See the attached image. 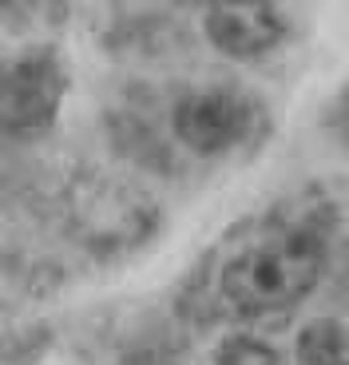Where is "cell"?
I'll return each mask as SVG.
<instances>
[{
    "label": "cell",
    "mask_w": 349,
    "mask_h": 365,
    "mask_svg": "<svg viewBox=\"0 0 349 365\" xmlns=\"http://www.w3.org/2000/svg\"><path fill=\"white\" fill-rule=\"evenodd\" d=\"M322 266V238L310 230H282V235L246 247L222 266V298L250 318L290 310L318 286Z\"/></svg>",
    "instance_id": "cell-1"
},
{
    "label": "cell",
    "mask_w": 349,
    "mask_h": 365,
    "mask_svg": "<svg viewBox=\"0 0 349 365\" xmlns=\"http://www.w3.org/2000/svg\"><path fill=\"white\" fill-rule=\"evenodd\" d=\"M254 108L234 88H199L187 91L171 111L174 139L194 155H222L250 135Z\"/></svg>",
    "instance_id": "cell-3"
},
{
    "label": "cell",
    "mask_w": 349,
    "mask_h": 365,
    "mask_svg": "<svg viewBox=\"0 0 349 365\" xmlns=\"http://www.w3.org/2000/svg\"><path fill=\"white\" fill-rule=\"evenodd\" d=\"M214 365H286V357L270 341H258L250 334H230L214 349Z\"/></svg>",
    "instance_id": "cell-6"
},
{
    "label": "cell",
    "mask_w": 349,
    "mask_h": 365,
    "mask_svg": "<svg viewBox=\"0 0 349 365\" xmlns=\"http://www.w3.org/2000/svg\"><path fill=\"white\" fill-rule=\"evenodd\" d=\"M202 32L230 60H254L282 44L286 20L270 0H211Z\"/></svg>",
    "instance_id": "cell-4"
},
{
    "label": "cell",
    "mask_w": 349,
    "mask_h": 365,
    "mask_svg": "<svg viewBox=\"0 0 349 365\" xmlns=\"http://www.w3.org/2000/svg\"><path fill=\"white\" fill-rule=\"evenodd\" d=\"M68 96V64L52 44L0 60V135L40 139L56 128Z\"/></svg>",
    "instance_id": "cell-2"
},
{
    "label": "cell",
    "mask_w": 349,
    "mask_h": 365,
    "mask_svg": "<svg viewBox=\"0 0 349 365\" xmlns=\"http://www.w3.org/2000/svg\"><path fill=\"white\" fill-rule=\"evenodd\" d=\"M44 0H0V20H9V24H28V20L40 12Z\"/></svg>",
    "instance_id": "cell-7"
},
{
    "label": "cell",
    "mask_w": 349,
    "mask_h": 365,
    "mask_svg": "<svg viewBox=\"0 0 349 365\" xmlns=\"http://www.w3.org/2000/svg\"><path fill=\"white\" fill-rule=\"evenodd\" d=\"M298 365H349V326L338 318H313L298 329Z\"/></svg>",
    "instance_id": "cell-5"
}]
</instances>
